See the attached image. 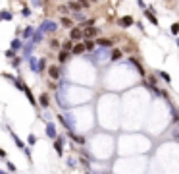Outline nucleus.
<instances>
[{"label": "nucleus", "instance_id": "nucleus-5", "mask_svg": "<svg viewBox=\"0 0 179 174\" xmlns=\"http://www.w3.org/2000/svg\"><path fill=\"white\" fill-rule=\"evenodd\" d=\"M145 15L148 18V22H150L152 25H158V19H156V15L152 14V10H145Z\"/></svg>", "mask_w": 179, "mask_h": 174}, {"label": "nucleus", "instance_id": "nucleus-27", "mask_svg": "<svg viewBox=\"0 0 179 174\" xmlns=\"http://www.w3.org/2000/svg\"><path fill=\"white\" fill-rule=\"evenodd\" d=\"M58 10H60V12H62V14H66V12H67V6H60V8H58Z\"/></svg>", "mask_w": 179, "mask_h": 174}, {"label": "nucleus", "instance_id": "nucleus-22", "mask_svg": "<svg viewBox=\"0 0 179 174\" xmlns=\"http://www.w3.org/2000/svg\"><path fill=\"white\" fill-rule=\"evenodd\" d=\"M12 138H14V141H15V143H18L19 147H23V143H21V141H19V138H18V135H12ZM23 149H25V147H23Z\"/></svg>", "mask_w": 179, "mask_h": 174}, {"label": "nucleus", "instance_id": "nucleus-17", "mask_svg": "<svg viewBox=\"0 0 179 174\" xmlns=\"http://www.w3.org/2000/svg\"><path fill=\"white\" fill-rule=\"evenodd\" d=\"M83 46H85V50H93L94 49V41H85Z\"/></svg>", "mask_w": 179, "mask_h": 174}, {"label": "nucleus", "instance_id": "nucleus-18", "mask_svg": "<svg viewBox=\"0 0 179 174\" xmlns=\"http://www.w3.org/2000/svg\"><path fill=\"white\" fill-rule=\"evenodd\" d=\"M67 10H75V12H77V10H81V6H79L77 2H73V0H70V6H67Z\"/></svg>", "mask_w": 179, "mask_h": 174}, {"label": "nucleus", "instance_id": "nucleus-2", "mask_svg": "<svg viewBox=\"0 0 179 174\" xmlns=\"http://www.w3.org/2000/svg\"><path fill=\"white\" fill-rule=\"evenodd\" d=\"M119 27H129V25H133V18L131 15H125V18H119Z\"/></svg>", "mask_w": 179, "mask_h": 174}, {"label": "nucleus", "instance_id": "nucleus-8", "mask_svg": "<svg viewBox=\"0 0 179 174\" xmlns=\"http://www.w3.org/2000/svg\"><path fill=\"white\" fill-rule=\"evenodd\" d=\"M67 58H70V52L62 50L60 54H58V62H60V64H64V62H67Z\"/></svg>", "mask_w": 179, "mask_h": 174}, {"label": "nucleus", "instance_id": "nucleus-30", "mask_svg": "<svg viewBox=\"0 0 179 174\" xmlns=\"http://www.w3.org/2000/svg\"><path fill=\"white\" fill-rule=\"evenodd\" d=\"M177 135H179V134H177Z\"/></svg>", "mask_w": 179, "mask_h": 174}, {"label": "nucleus", "instance_id": "nucleus-29", "mask_svg": "<svg viewBox=\"0 0 179 174\" xmlns=\"http://www.w3.org/2000/svg\"><path fill=\"white\" fill-rule=\"evenodd\" d=\"M0 19H2V15H0Z\"/></svg>", "mask_w": 179, "mask_h": 174}, {"label": "nucleus", "instance_id": "nucleus-4", "mask_svg": "<svg viewBox=\"0 0 179 174\" xmlns=\"http://www.w3.org/2000/svg\"><path fill=\"white\" fill-rule=\"evenodd\" d=\"M48 76L52 77V80H58V77H60V68H58V66H50L48 68Z\"/></svg>", "mask_w": 179, "mask_h": 174}, {"label": "nucleus", "instance_id": "nucleus-6", "mask_svg": "<svg viewBox=\"0 0 179 174\" xmlns=\"http://www.w3.org/2000/svg\"><path fill=\"white\" fill-rule=\"evenodd\" d=\"M39 103H41V107H48V104H50V99H48V95H46V93H43V95H41V97H39Z\"/></svg>", "mask_w": 179, "mask_h": 174}, {"label": "nucleus", "instance_id": "nucleus-10", "mask_svg": "<svg viewBox=\"0 0 179 174\" xmlns=\"http://www.w3.org/2000/svg\"><path fill=\"white\" fill-rule=\"evenodd\" d=\"M110 58H112V62H118L119 58H122V50H119V49H114V50H112V56H110Z\"/></svg>", "mask_w": 179, "mask_h": 174}, {"label": "nucleus", "instance_id": "nucleus-15", "mask_svg": "<svg viewBox=\"0 0 179 174\" xmlns=\"http://www.w3.org/2000/svg\"><path fill=\"white\" fill-rule=\"evenodd\" d=\"M60 23L64 25V27H71V25H73V22H71L70 18H66V15H64V18H62V22H60Z\"/></svg>", "mask_w": 179, "mask_h": 174}, {"label": "nucleus", "instance_id": "nucleus-3", "mask_svg": "<svg viewBox=\"0 0 179 174\" xmlns=\"http://www.w3.org/2000/svg\"><path fill=\"white\" fill-rule=\"evenodd\" d=\"M81 39V29L79 27H73L71 31H70V41H79Z\"/></svg>", "mask_w": 179, "mask_h": 174}, {"label": "nucleus", "instance_id": "nucleus-24", "mask_svg": "<svg viewBox=\"0 0 179 174\" xmlns=\"http://www.w3.org/2000/svg\"><path fill=\"white\" fill-rule=\"evenodd\" d=\"M19 62H21L19 58H14V60H12V66H14V68H18V66H19Z\"/></svg>", "mask_w": 179, "mask_h": 174}, {"label": "nucleus", "instance_id": "nucleus-20", "mask_svg": "<svg viewBox=\"0 0 179 174\" xmlns=\"http://www.w3.org/2000/svg\"><path fill=\"white\" fill-rule=\"evenodd\" d=\"M158 73H160V77H162V80H164V81H168V83H170V81H171V77H170V76H168V73H166V72H158Z\"/></svg>", "mask_w": 179, "mask_h": 174}, {"label": "nucleus", "instance_id": "nucleus-7", "mask_svg": "<svg viewBox=\"0 0 179 174\" xmlns=\"http://www.w3.org/2000/svg\"><path fill=\"white\" fill-rule=\"evenodd\" d=\"M71 52H73V54H83V52H85V46H83V43H77V45H73Z\"/></svg>", "mask_w": 179, "mask_h": 174}, {"label": "nucleus", "instance_id": "nucleus-23", "mask_svg": "<svg viewBox=\"0 0 179 174\" xmlns=\"http://www.w3.org/2000/svg\"><path fill=\"white\" fill-rule=\"evenodd\" d=\"M50 46H52V49H56V46H60V43H58L56 39H52V41H50Z\"/></svg>", "mask_w": 179, "mask_h": 174}, {"label": "nucleus", "instance_id": "nucleus-25", "mask_svg": "<svg viewBox=\"0 0 179 174\" xmlns=\"http://www.w3.org/2000/svg\"><path fill=\"white\" fill-rule=\"evenodd\" d=\"M18 46H21V43H19V41H18V39H15V41H14V43H12V49H18Z\"/></svg>", "mask_w": 179, "mask_h": 174}, {"label": "nucleus", "instance_id": "nucleus-21", "mask_svg": "<svg viewBox=\"0 0 179 174\" xmlns=\"http://www.w3.org/2000/svg\"><path fill=\"white\" fill-rule=\"evenodd\" d=\"M171 33H173V35L179 33V23H173V25H171Z\"/></svg>", "mask_w": 179, "mask_h": 174}, {"label": "nucleus", "instance_id": "nucleus-14", "mask_svg": "<svg viewBox=\"0 0 179 174\" xmlns=\"http://www.w3.org/2000/svg\"><path fill=\"white\" fill-rule=\"evenodd\" d=\"M73 49V41H66L64 45H62V50H66V52H70Z\"/></svg>", "mask_w": 179, "mask_h": 174}, {"label": "nucleus", "instance_id": "nucleus-9", "mask_svg": "<svg viewBox=\"0 0 179 174\" xmlns=\"http://www.w3.org/2000/svg\"><path fill=\"white\" fill-rule=\"evenodd\" d=\"M70 138L75 141V143H79V145L85 143V138H83V135H75V134H71V131H70Z\"/></svg>", "mask_w": 179, "mask_h": 174}, {"label": "nucleus", "instance_id": "nucleus-19", "mask_svg": "<svg viewBox=\"0 0 179 174\" xmlns=\"http://www.w3.org/2000/svg\"><path fill=\"white\" fill-rule=\"evenodd\" d=\"M77 4H79V6H81V8H89V6H91L93 2H91V0H79Z\"/></svg>", "mask_w": 179, "mask_h": 174}, {"label": "nucleus", "instance_id": "nucleus-16", "mask_svg": "<svg viewBox=\"0 0 179 174\" xmlns=\"http://www.w3.org/2000/svg\"><path fill=\"white\" fill-rule=\"evenodd\" d=\"M46 135H48V138H54V135H56L54 126H46Z\"/></svg>", "mask_w": 179, "mask_h": 174}, {"label": "nucleus", "instance_id": "nucleus-28", "mask_svg": "<svg viewBox=\"0 0 179 174\" xmlns=\"http://www.w3.org/2000/svg\"><path fill=\"white\" fill-rule=\"evenodd\" d=\"M0 157H6V151L4 149H0Z\"/></svg>", "mask_w": 179, "mask_h": 174}, {"label": "nucleus", "instance_id": "nucleus-11", "mask_svg": "<svg viewBox=\"0 0 179 174\" xmlns=\"http://www.w3.org/2000/svg\"><path fill=\"white\" fill-rule=\"evenodd\" d=\"M96 43L100 45V46H112L114 41H112V39H96Z\"/></svg>", "mask_w": 179, "mask_h": 174}, {"label": "nucleus", "instance_id": "nucleus-12", "mask_svg": "<svg viewBox=\"0 0 179 174\" xmlns=\"http://www.w3.org/2000/svg\"><path fill=\"white\" fill-rule=\"evenodd\" d=\"M54 149H56V153H58V155H64V149H62V141L60 139H56V143H54Z\"/></svg>", "mask_w": 179, "mask_h": 174}, {"label": "nucleus", "instance_id": "nucleus-26", "mask_svg": "<svg viewBox=\"0 0 179 174\" xmlns=\"http://www.w3.org/2000/svg\"><path fill=\"white\" fill-rule=\"evenodd\" d=\"M0 15H2L4 19H12V14H10V12H6V14H0Z\"/></svg>", "mask_w": 179, "mask_h": 174}, {"label": "nucleus", "instance_id": "nucleus-13", "mask_svg": "<svg viewBox=\"0 0 179 174\" xmlns=\"http://www.w3.org/2000/svg\"><path fill=\"white\" fill-rule=\"evenodd\" d=\"M94 19H87V22H81V25H79V29H87V27H93Z\"/></svg>", "mask_w": 179, "mask_h": 174}, {"label": "nucleus", "instance_id": "nucleus-1", "mask_svg": "<svg viewBox=\"0 0 179 174\" xmlns=\"http://www.w3.org/2000/svg\"><path fill=\"white\" fill-rule=\"evenodd\" d=\"M98 29L96 27H87V29H81V39H91V37H96Z\"/></svg>", "mask_w": 179, "mask_h": 174}]
</instances>
